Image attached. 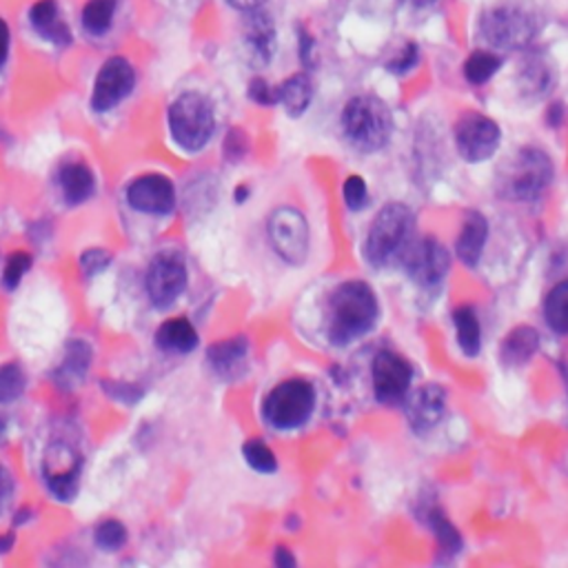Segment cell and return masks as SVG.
<instances>
[{
  "label": "cell",
  "instance_id": "18",
  "mask_svg": "<svg viewBox=\"0 0 568 568\" xmlns=\"http://www.w3.org/2000/svg\"><path fill=\"white\" fill-rule=\"evenodd\" d=\"M524 58L517 67V76H515V85H517V91L524 100H542L553 83H555V74H553V67L550 63L537 54V52H526L524 50Z\"/></svg>",
  "mask_w": 568,
  "mask_h": 568
},
{
  "label": "cell",
  "instance_id": "25",
  "mask_svg": "<svg viewBox=\"0 0 568 568\" xmlns=\"http://www.w3.org/2000/svg\"><path fill=\"white\" fill-rule=\"evenodd\" d=\"M419 517L434 531V537L438 542V548L447 557H456L462 550V535L451 524V520L445 515V511L438 504H426L419 509Z\"/></svg>",
  "mask_w": 568,
  "mask_h": 568
},
{
  "label": "cell",
  "instance_id": "37",
  "mask_svg": "<svg viewBox=\"0 0 568 568\" xmlns=\"http://www.w3.org/2000/svg\"><path fill=\"white\" fill-rule=\"evenodd\" d=\"M222 152L229 163H240L249 154V135L242 129H231L222 142Z\"/></svg>",
  "mask_w": 568,
  "mask_h": 568
},
{
  "label": "cell",
  "instance_id": "13",
  "mask_svg": "<svg viewBox=\"0 0 568 568\" xmlns=\"http://www.w3.org/2000/svg\"><path fill=\"white\" fill-rule=\"evenodd\" d=\"M135 87V69L133 65L122 56L107 58L94 80L91 91V109L96 113H109L113 111L124 98L131 96Z\"/></svg>",
  "mask_w": 568,
  "mask_h": 568
},
{
  "label": "cell",
  "instance_id": "41",
  "mask_svg": "<svg viewBox=\"0 0 568 568\" xmlns=\"http://www.w3.org/2000/svg\"><path fill=\"white\" fill-rule=\"evenodd\" d=\"M102 391H105V395H109L127 406H133L142 397V389L135 384H129V382H111L109 380V382H102Z\"/></svg>",
  "mask_w": 568,
  "mask_h": 568
},
{
  "label": "cell",
  "instance_id": "40",
  "mask_svg": "<svg viewBox=\"0 0 568 568\" xmlns=\"http://www.w3.org/2000/svg\"><path fill=\"white\" fill-rule=\"evenodd\" d=\"M109 262H111V255L105 251V249H87L83 255H80V271L85 277H94L102 271L109 269Z\"/></svg>",
  "mask_w": 568,
  "mask_h": 568
},
{
  "label": "cell",
  "instance_id": "49",
  "mask_svg": "<svg viewBox=\"0 0 568 568\" xmlns=\"http://www.w3.org/2000/svg\"><path fill=\"white\" fill-rule=\"evenodd\" d=\"M30 520H34V513H32L30 509H21V511L17 513V520H14V522H17L19 526H23V524H28Z\"/></svg>",
  "mask_w": 568,
  "mask_h": 568
},
{
  "label": "cell",
  "instance_id": "14",
  "mask_svg": "<svg viewBox=\"0 0 568 568\" xmlns=\"http://www.w3.org/2000/svg\"><path fill=\"white\" fill-rule=\"evenodd\" d=\"M176 187L163 174L138 176L127 187V203L138 214L167 216L176 209Z\"/></svg>",
  "mask_w": 568,
  "mask_h": 568
},
{
  "label": "cell",
  "instance_id": "31",
  "mask_svg": "<svg viewBox=\"0 0 568 568\" xmlns=\"http://www.w3.org/2000/svg\"><path fill=\"white\" fill-rule=\"evenodd\" d=\"M544 320L557 336H568V280L557 282L544 298Z\"/></svg>",
  "mask_w": 568,
  "mask_h": 568
},
{
  "label": "cell",
  "instance_id": "20",
  "mask_svg": "<svg viewBox=\"0 0 568 568\" xmlns=\"http://www.w3.org/2000/svg\"><path fill=\"white\" fill-rule=\"evenodd\" d=\"M489 240V220L480 211H467L460 236L456 240V255L467 266H478Z\"/></svg>",
  "mask_w": 568,
  "mask_h": 568
},
{
  "label": "cell",
  "instance_id": "2",
  "mask_svg": "<svg viewBox=\"0 0 568 568\" xmlns=\"http://www.w3.org/2000/svg\"><path fill=\"white\" fill-rule=\"evenodd\" d=\"M542 30V14L531 0H500L478 21V34L493 52H524Z\"/></svg>",
  "mask_w": 568,
  "mask_h": 568
},
{
  "label": "cell",
  "instance_id": "27",
  "mask_svg": "<svg viewBox=\"0 0 568 568\" xmlns=\"http://www.w3.org/2000/svg\"><path fill=\"white\" fill-rule=\"evenodd\" d=\"M89 364H91V349L80 340L72 342L67 347V353L61 367L54 371V378L63 389H74L76 384L83 382Z\"/></svg>",
  "mask_w": 568,
  "mask_h": 568
},
{
  "label": "cell",
  "instance_id": "45",
  "mask_svg": "<svg viewBox=\"0 0 568 568\" xmlns=\"http://www.w3.org/2000/svg\"><path fill=\"white\" fill-rule=\"evenodd\" d=\"M273 564L282 566V568H292V566H296V557L287 546H275L273 548Z\"/></svg>",
  "mask_w": 568,
  "mask_h": 568
},
{
  "label": "cell",
  "instance_id": "38",
  "mask_svg": "<svg viewBox=\"0 0 568 568\" xmlns=\"http://www.w3.org/2000/svg\"><path fill=\"white\" fill-rule=\"evenodd\" d=\"M247 96L251 102L260 105V107H275L277 105V89L275 85H271L266 78L262 76H255L251 78L249 83V89H247Z\"/></svg>",
  "mask_w": 568,
  "mask_h": 568
},
{
  "label": "cell",
  "instance_id": "23",
  "mask_svg": "<svg viewBox=\"0 0 568 568\" xmlns=\"http://www.w3.org/2000/svg\"><path fill=\"white\" fill-rule=\"evenodd\" d=\"M277 89V105L287 111L290 118H301L314 102V83L307 72L284 78Z\"/></svg>",
  "mask_w": 568,
  "mask_h": 568
},
{
  "label": "cell",
  "instance_id": "3",
  "mask_svg": "<svg viewBox=\"0 0 568 568\" xmlns=\"http://www.w3.org/2000/svg\"><path fill=\"white\" fill-rule=\"evenodd\" d=\"M340 127L351 150L360 154H378L391 142L393 111L378 96H353L340 113Z\"/></svg>",
  "mask_w": 568,
  "mask_h": 568
},
{
  "label": "cell",
  "instance_id": "51",
  "mask_svg": "<svg viewBox=\"0 0 568 568\" xmlns=\"http://www.w3.org/2000/svg\"><path fill=\"white\" fill-rule=\"evenodd\" d=\"M413 6H434V3H438V0H411Z\"/></svg>",
  "mask_w": 568,
  "mask_h": 568
},
{
  "label": "cell",
  "instance_id": "15",
  "mask_svg": "<svg viewBox=\"0 0 568 568\" xmlns=\"http://www.w3.org/2000/svg\"><path fill=\"white\" fill-rule=\"evenodd\" d=\"M404 413L413 434L417 436L432 434L445 419L447 391L440 384H422L411 395H406Z\"/></svg>",
  "mask_w": 568,
  "mask_h": 568
},
{
  "label": "cell",
  "instance_id": "7",
  "mask_svg": "<svg viewBox=\"0 0 568 568\" xmlns=\"http://www.w3.org/2000/svg\"><path fill=\"white\" fill-rule=\"evenodd\" d=\"M316 411V389L303 378L275 384L262 400V417L277 432H294L305 426Z\"/></svg>",
  "mask_w": 568,
  "mask_h": 568
},
{
  "label": "cell",
  "instance_id": "34",
  "mask_svg": "<svg viewBox=\"0 0 568 568\" xmlns=\"http://www.w3.org/2000/svg\"><path fill=\"white\" fill-rule=\"evenodd\" d=\"M94 539H96L98 548L116 553L127 544V528L118 520H105L96 526Z\"/></svg>",
  "mask_w": 568,
  "mask_h": 568
},
{
  "label": "cell",
  "instance_id": "50",
  "mask_svg": "<svg viewBox=\"0 0 568 568\" xmlns=\"http://www.w3.org/2000/svg\"><path fill=\"white\" fill-rule=\"evenodd\" d=\"M247 198H249V187H244V185L238 187L236 189V203H244Z\"/></svg>",
  "mask_w": 568,
  "mask_h": 568
},
{
  "label": "cell",
  "instance_id": "22",
  "mask_svg": "<svg viewBox=\"0 0 568 568\" xmlns=\"http://www.w3.org/2000/svg\"><path fill=\"white\" fill-rule=\"evenodd\" d=\"M539 345H542V340H539L537 329H533L528 325H520L504 336V340L500 345V362L509 369H520L537 356Z\"/></svg>",
  "mask_w": 568,
  "mask_h": 568
},
{
  "label": "cell",
  "instance_id": "8",
  "mask_svg": "<svg viewBox=\"0 0 568 568\" xmlns=\"http://www.w3.org/2000/svg\"><path fill=\"white\" fill-rule=\"evenodd\" d=\"M266 238L271 249L290 266H303L312 249V231L303 211L277 207L266 220Z\"/></svg>",
  "mask_w": 568,
  "mask_h": 568
},
{
  "label": "cell",
  "instance_id": "17",
  "mask_svg": "<svg viewBox=\"0 0 568 568\" xmlns=\"http://www.w3.org/2000/svg\"><path fill=\"white\" fill-rule=\"evenodd\" d=\"M207 364L220 380L242 378L249 364V340L244 336H233L211 345L207 349Z\"/></svg>",
  "mask_w": 568,
  "mask_h": 568
},
{
  "label": "cell",
  "instance_id": "1",
  "mask_svg": "<svg viewBox=\"0 0 568 568\" xmlns=\"http://www.w3.org/2000/svg\"><path fill=\"white\" fill-rule=\"evenodd\" d=\"M380 318L375 292L362 280L338 284L325 307V336L334 347H349L373 331Z\"/></svg>",
  "mask_w": 568,
  "mask_h": 568
},
{
  "label": "cell",
  "instance_id": "6",
  "mask_svg": "<svg viewBox=\"0 0 568 568\" xmlns=\"http://www.w3.org/2000/svg\"><path fill=\"white\" fill-rule=\"evenodd\" d=\"M167 127L183 152H203L216 133L214 102L198 91L181 94L167 109Z\"/></svg>",
  "mask_w": 568,
  "mask_h": 568
},
{
  "label": "cell",
  "instance_id": "16",
  "mask_svg": "<svg viewBox=\"0 0 568 568\" xmlns=\"http://www.w3.org/2000/svg\"><path fill=\"white\" fill-rule=\"evenodd\" d=\"M242 43L247 52V61L253 67H266L277 52V28L264 10L247 12L242 25Z\"/></svg>",
  "mask_w": 568,
  "mask_h": 568
},
{
  "label": "cell",
  "instance_id": "36",
  "mask_svg": "<svg viewBox=\"0 0 568 568\" xmlns=\"http://www.w3.org/2000/svg\"><path fill=\"white\" fill-rule=\"evenodd\" d=\"M342 200H345V207H347L349 211H353V214L367 209V207H369V200H371L367 181H364L362 176H356V174L349 176V178L345 181V185H342Z\"/></svg>",
  "mask_w": 568,
  "mask_h": 568
},
{
  "label": "cell",
  "instance_id": "10",
  "mask_svg": "<svg viewBox=\"0 0 568 568\" xmlns=\"http://www.w3.org/2000/svg\"><path fill=\"white\" fill-rule=\"evenodd\" d=\"M454 138L462 161L469 165H480L493 159L500 150L502 129L493 118L478 111H467L456 122Z\"/></svg>",
  "mask_w": 568,
  "mask_h": 568
},
{
  "label": "cell",
  "instance_id": "24",
  "mask_svg": "<svg viewBox=\"0 0 568 568\" xmlns=\"http://www.w3.org/2000/svg\"><path fill=\"white\" fill-rule=\"evenodd\" d=\"M198 342H200L198 331L187 318H172L163 323L156 331V345L165 353L187 356L198 349Z\"/></svg>",
  "mask_w": 568,
  "mask_h": 568
},
{
  "label": "cell",
  "instance_id": "19",
  "mask_svg": "<svg viewBox=\"0 0 568 568\" xmlns=\"http://www.w3.org/2000/svg\"><path fill=\"white\" fill-rule=\"evenodd\" d=\"M30 25L32 30L47 43L56 45V47H67L72 45L74 36L72 30L67 25V21L63 19L58 0H39L30 8Z\"/></svg>",
  "mask_w": 568,
  "mask_h": 568
},
{
  "label": "cell",
  "instance_id": "33",
  "mask_svg": "<svg viewBox=\"0 0 568 568\" xmlns=\"http://www.w3.org/2000/svg\"><path fill=\"white\" fill-rule=\"evenodd\" d=\"M242 458L255 473L271 476L277 471V458L262 440H247L242 447Z\"/></svg>",
  "mask_w": 568,
  "mask_h": 568
},
{
  "label": "cell",
  "instance_id": "32",
  "mask_svg": "<svg viewBox=\"0 0 568 568\" xmlns=\"http://www.w3.org/2000/svg\"><path fill=\"white\" fill-rule=\"evenodd\" d=\"M28 389V375L19 362L0 364V404H14Z\"/></svg>",
  "mask_w": 568,
  "mask_h": 568
},
{
  "label": "cell",
  "instance_id": "48",
  "mask_svg": "<svg viewBox=\"0 0 568 568\" xmlns=\"http://www.w3.org/2000/svg\"><path fill=\"white\" fill-rule=\"evenodd\" d=\"M14 544H17V535H14L12 531H8V533H0V555L10 553V550L14 548Z\"/></svg>",
  "mask_w": 568,
  "mask_h": 568
},
{
  "label": "cell",
  "instance_id": "43",
  "mask_svg": "<svg viewBox=\"0 0 568 568\" xmlns=\"http://www.w3.org/2000/svg\"><path fill=\"white\" fill-rule=\"evenodd\" d=\"M14 493V480L8 469L0 467V513H3L12 500Z\"/></svg>",
  "mask_w": 568,
  "mask_h": 568
},
{
  "label": "cell",
  "instance_id": "21",
  "mask_svg": "<svg viewBox=\"0 0 568 568\" xmlns=\"http://www.w3.org/2000/svg\"><path fill=\"white\" fill-rule=\"evenodd\" d=\"M58 187L63 192V198L67 205L76 207L87 203L96 194V176L89 170V165L80 161H67L58 167Z\"/></svg>",
  "mask_w": 568,
  "mask_h": 568
},
{
  "label": "cell",
  "instance_id": "26",
  "mask_svg": "<svg viewBox=\"0 0 568 568\" xmlns=\"http://www.w3.org/2000/svg\"><path fill=\"white\" fill-rule=\"evenodd\" d=\"M454 327H456V338L458 347L467 358H476L482 349V325L473 307L462 305L451 314Z\"/></svg>",
  "mask_w": 568,
  "mask_h": 568
},
{
  "label": "cell",
  "instance_id": "11",
  "mask_svg": "<svg viewBox=\"0 0 568 568\" xmlns=\"http://www.w3.org/2000/svg\"><path fill=\"white\" fill-rule=\"evenodd\" d=\"M189 284V273L185 260L176 251L159 253L145 275L148 296L159 309L172 307L185 292Z\"/></svg>",
  "mask_w": 568,
  "mask_h": 568
},
{
  "label": "cell",
  "instance_id": "12",
  "mask_svg": "<svg viewBox=\"0 0 568 568\" xmlns=\"http://www.w3.org/2000/svg\"><path fill=\"white\" fill-rule=\"evenodd\" d=\"M373 395L384 406H397L406 400L413 384V367L395 351L382 349L371 364Z\"/></svg>",
  "mask_w": 568,
  "mask_h": 568
},
{
  "label": "cell",
  "instance_id": "28",
  "mask_svg": "<svg viewBox=\"0 0 568 568\" xmlns=\"http://www.w3.org/2000/svg\"><path fill=\"white\" fill-rule=\"evenodd\" d=\"M118 12V0H87L80 12V25L85 34L102 39L111 32Z\"/></svg>",
  "mask_w": 568,
  "mask_h": 568
},
{
  "label": "cell",
  "instance_id": "39",
  "mask_svg": "<svg viewBox=\"0 0 568 568\" xmlns=\"http://www.w3.org/2000/svg\"><path fill=\"white\" fill-rule=\"evenodd\" d=\"M417 63H419V45H417V43H406V45L397 52V56L386 63V69H389L391 74L400 76V74H408Z\"/></svg>",
  "mask_w": 568,
  "mask_h": 568
},
{
  "label": "cell",
  "instance_id": "42",
  "mask_svg": "<svg viewBox=\"0 0 568 568\" xmlns=\"http://www.w3.org/2000/svg\"><path fill=\"white\" fill-rule=\"evenodd\" d=\"M298 52H301V63L305 69H314L318 63V47L312 36L303 25L298 28Z\"/></svg>",
  "mask_w": 568,
  "mask_h": 568
},
{
  "label": "cell",
  "instance_id": "9",
  "mask_svg": "<svg viewBox=\"0 0 568 568\" xmlns=\"http://www.w3.org/2000/svg\"><path fill=\"white\" fill-rule=\"evenodd\" d=\"M400 264L408 280L415 287L424 292H436L443 287L451 271V253L449 249L434 236L415 238L404 255L400 258Z\"/></svg>",
  "mask_w": 568,
  "mask_h": 568
},
{
  "label": "cell",
  "instance_id": "35",
  "mask_svg": "<svg viewBox=\"0 0 568 568\" xmlns=\"http://www.w3.org/2000/svg\"><path fill=\"white\" fill-rule=\"evenodd\" d=\"M32 255L25 253V251H17L12 253L8 260H6V266H3V287L8 292H14L19 290V284L23 282V277L30 273L32 269Z\"/></svg>",
  "mask_w": 568,
  "mask_h": 568
},
{
  "label": "cell",
  "instance_id": "44",
  "mask_svg": "<svg viewBox=\"0 0 568 568\" xmlns=\"http://www.w3.org/2000/svg\"><path fill=\"white\" fill-rule=\"evenodd\" d=\"M10 47H12L10 25L6 23V19H0V69L6 67V63L10 58Z\"/></svg>",
  "mask_w": 568,
  "mask_h": 568
},
{
  "label": "cell",
  "instance_id": "5",
  "mask_svg": "<svg viewBox=\"0 0 568 568\" xmlns=\"http://www.w3.org/2000/svg\"><path fill=\"white\" fill-rule=\"evenodd\" d=\"M553 176L555 167L544 150L522 148L500 167L495 189L504 200L535 203L550 187Z\"/></svg>",
  "mask_w": 568,
  "mask_h": 568
},
{
  "label": "cell",
  "instance_id": "29",
  "mask_svg": "<svg viewBox=\"0 0 568 568\" xmlns=\"http://www.w3.org/2000/svg\"><path fill=\"white\" fill-rule=\"evenodd\" d=\"M504 58L493 52V50H476L467 56L465 65H462V76L469 85L473 87H482L489 80H493L498 76V72L502 69Z\"/></svg>",
  "mask_w": 568,
  "mask_h": 568
},
{
  "label": "cell",
  "instance_id": "4",
  "mask_svg": "<svg viewBox=\"0 0 568 568\" xmlns=\"http://www.w3.org/2000/svg\"><path fill=\"white\" fill-rule=\"evenodd\" d=\"M415 214L404 203L384 205L367 233L362 253L373 269H386L397 264L408 244L415 240Z\"/></svg>",
  "mask_w": 568,
  "mask_h": 568
},
{
  "label": "cell",
  "instance_id": "46",
  "mask_svg": "<svg viewBox=\"0 0 568 568\" xmlns=\"http://www.w3.org/2000/svg\"><path fill=\"white\" fill-rule=\"evenodd\" d=\"M264 3H266V0H227V6H229V8H233L236 12H242V14H247V12H255V10H262V8H264Z\"/></svg>",
  "mask_w": 568,
  "mask_h": 568
},
{
  "label": "cell",
  "instance_id": "30",
  "mask_svg": "<svg viewBox=\"0 0 568 568\" xmlns=\"http://www.w3.org/2000/svg\"><path fill=\"white\" fill-rule=\"evenodd\" d=\"M45 482H47V491L58 502H72L78 493L80 458L69 460V465H65V467H56V469L45 467Z\"/></svg>",
  "mask_w": 568,
  "mask_h": 568
},
{
  "label": "cell",
  "instance_id": "47",
  "mask_svg": "<svg viewBox=\"0 0 568 568\" xmlns=\"http://www.w3.org/2000/svg\"><path fill=\"white\" fill-rule=\"evenodd\" d=\"M546 120L550 127H561L564 122V105L561 102H553L546 111Z\"/></svg>",
  "mask_w": 568,
  "mask_h": 568
}]
</instances>
